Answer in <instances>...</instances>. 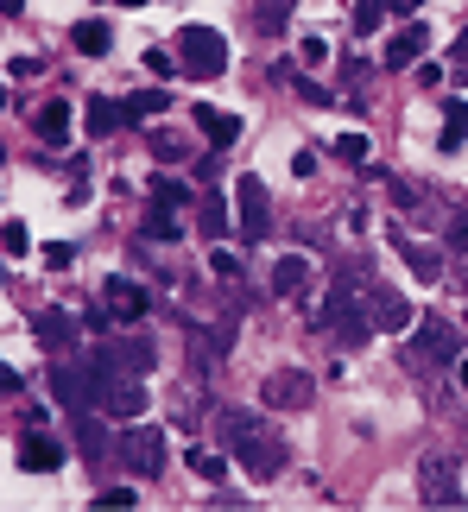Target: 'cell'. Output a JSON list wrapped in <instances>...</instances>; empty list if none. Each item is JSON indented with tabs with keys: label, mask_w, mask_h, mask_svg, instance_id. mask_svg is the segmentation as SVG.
I'll return each mask as SVG.
<instances>
[{
	"label": "cell",
	"mask_w": 468,
	"mask_h": 512,
	"mask_svg": "<svg viewBox=\"0 0 468 512\" xmlns=\"http://www.w3.org/2000/svg\"><path fill=\"white\" fill-rule=\"evenodd\" d=\"M222 443L234 449V462H241L253 481H272L285 468V443L260 411H222Z\"/></svg>",
	"instance_id": "obj_1"
},
{
	"label": "cell",
	"mask_w": 468,
	"mask_h": 512,
	"mask_svg": "<svg viewBox=\"0 0 468 512\" xmlns=\"http://www.w3.org/2000/svg\"><path fill=\"white\" fill-rule=\"evenodd\" d=\"M178 70L197 76V83H209V76L228 70V38L216 26H184L178 32Z\"/></svg>",
	"instance_id": "obj_2"
},
{
	"label": "cell",
	"mask_w": 468,
	"mask_h": 512,
	"mask_svg": "<svg viewBox=\"0 0 468 512\" xmlns=\"http://www.w3.org/2000/svg\"><path fill=\"white\" fill-rule=\"evenodd\" d=\"M418 336H412V361L418 367H450V361H462V336H456V323H443V317H424V323H412Z\"/></svg>",
	"instance_id": "obj_3"
},
{
	"label": "cell",
	"mask_w": 468,
	"mask_h": 512,
	"mask_svg": "<svg viewBox=\"0 0 468 512\" xmlns=\"http://www.w3.org/2000/svg\"><path fill=\"white\" fill-rule=\"evenodd\" d=\"M114 456H121L140 481H152V475H165V437L152 424H133L121 443H114Z\"/></svg>",
	"instance_id": "obj_4"
},
{
	"label": "cell",
	"mask_w": 468,
	"mask_h": 512,
	"mask_svg": "<svg viewBox=\"0 0 468 512\" xmlns=\"http://www.w3.org/2000/svg\"><path fill=\"white\" fill-rule=\"evenodd\" d=\"M234 203H241V241H266L272 234V203H266V184L253 171L234 184Z\"/></svg>",
	"instance_id": "obj_5"
},
{
	"label": "cell",
	"mask_w": 468,
	"mask_h": 512,
	"mask_svg": "<svg viewBox=\"0 0 468 512\" xmlns=\"http://www.w3.org/2000/svg\"><path fill=\"white\" fill-rule=\"evenodd\" d=\"M260 399H266V411H304L310 399H317V386H310V373L285 367V373H272V380L260 386Z\"/></svg>",
	"instance_id": "obj_6"
},
{
	"label": "cell",
	"mask_w": 468,
	"mask_h": 512,
	"mask_svg": "<svg viewBox=\"0 0 468 512\" xmlns=\"http://www.w3.org/2000/svg\"><path fill=\"white\" fill-rule=\"evenodd\" d=\"M102 304H108L121 323H140L146 310H152V291H146L140 279H127V272H114V279L102 285Z\"/></svg>",
	"instance_id": "obj_7"
},
{
	"label": "cell",
	"mask_w": 468,
	"mask_h": 512,
	"mask_svg": "<svg viewBox=\"0 0 468 512\" xmlns=\"http://www.w3.org/2000/svg\"><path fill=\"white\" fill-rule=\"evenodd\" d=\"M418 487H424V500H437V506H456L462 500V481H456V462L450 456H424L418 462Z\"/></svg>",
	"instance_id": "obj_8"
},
{
	"label": "cell",
	"mask_w": 468,
	"mask_h": 512,
	"mask_svg": "<svg viewBox=\"0 0 468 512\" xmlns=\"http://www.w3.org/2000/svg\"><path fill=\"white\" fill-rule=\"evenodd\" d=\"M51 392H57V405H70V411H95V380H89V367L57 361V367H51Z\"/></svg>",
	"instance_id": "obj_9"
},
{
	"label": "cell",
	"mask_w": 468,
	"mask_h": 512,
	"mask_svg": "<svg viewBox=\"0 0 468 512\" xmlns=\"http://www.w3.org/2000/svg\"><path fill=\"white\" fill-rule=\"evenodd\" d=\"M367 310H374V329H386V336H399V329H412V323H418V310L405 304L399 291H386V285L367 291Z\"/></svg>",
	"instance_id": "obj_10"
},
{
	"label": "cell",
	"mask_w": 468,
	"mask_h": 512,
	"mask_svg": "<svg viewBox=\"0 0 468 512\" xmlns=\"http://www.w3.org/2000/svg\"><path fill=\"white\" fill-rule=\"evenodd\" d=\"M19 468H26V475H57V468H64V443H51L45 430H26V443H19Z\"/></svg>",
	"instance_id": "obj_11"
},
{
	"label": "cell",
	"mask_w": 468,
	"mask_h": 512,
	"mask_svg": "<svg viewBox=\"0 0 468 512\" xmlns=\"http://www.w3.org/2000/svg\"><path fill=\"white\" fill-rule=\"evenodd\" d=\"M32 336L45 348H70L83 336V317H70V310H32Z\"/></svg>",
	"instance_id": "obj_12"
},
{
	"label": "cell",
	"mask_w": 468,
	"mask_h": 512,
	"mask_svg": "<svg viewBox=\"0 0 468 512\" xmlns=\"http://www.w3.org/2000/svg\"><path fill=\"white\" fill-rule=\"evenodd\" d=\"M102 348L114 354V367H121V373H140V380L159 367V348H152L146 336H121V342H102Z\"/></svg>",
	"instance_id": "obj_13"
},
{
	"label": "cell",
	"mask_w": 468,
	"mask_h": 512,
	"mask_svg": "<svg viewBox=\"0 0 468 512\" xmlns=\"http://www.w3.org/2000/svg\"><path fill=\"white\" fill-rule=\"evenodd\" d=\"M424 45H431V32H424L418 19H412L405 32H393V38H386V70H412L418 57H424Z\"/></svg>",
	"instance_id": "obj_14"
},
{
	"label": "cell",
	"mask_w": 468,
	"mask_h": 512,
	"mask_svg": "<svg viewBox=\"0 0 468 512\" xmlns=\"http://www.w3.org/2000/svg\"><path fill=\"white\" fill-rule=\"evenodd\" d=\"M190 114H197V127H203V140H209V146H216V152H228L234 140H241V121H234V114H222V108H209V102H203V108H190Z\"/></svg>",
	"instance_id": "obj_15"
},
{
	"label": "cell",
	"mask_w": 468,
	"mask_h": 512,
	"mask_svg": "<svg viewBox=\"0 0 468 512\" xmlns=\"http://www.w3.org/2000/svg\"><path fill=\"white\" fill-rule=\"evenodd\" d=\"M304 285H310V260L304 253H285V260L272 266V291H279V298H304Z\"/></svg>",
	"instance_id": "obj_16"
},
{
	"label": "cell",
	"mask_w": 468,
	"mask_h": 512,
	"mask_svg": "<svg viewBox=\"0 0 468 512\" xmlns=\"http://www.w3.org/2000/svg\"><path fill=\"white\" fill-rule=\"evenodd\" d=\"M32 127H38V140H45V146H64L70 140V102H45V108L32 114Z\"/></svg>",
	"instance_id": "obj_17"
},
{
	"label": "cell",
	"mask_w": 468,
	"mask_h": 512,
	"mask_svg": "<svg viewBox=\"0 0 468 512\" xmlns=\"http://www.w3.org/2000/svg\"><path fill=\"white\" fill-rule=\"evenodd\" d=\"M76 449H83L89 462L114 456V449H108V430H102V418H95V411H76Z\"/></svg>",
	"instance_id": "obj_18"
},
{
	"label": "cell",
	"mask_w": 468,
	"mask_h": 512,
	"mask_svg": "<svg viewBox=\"0 0 468 512\" xmlns=\"http://www.w3.org/2000/svg\"><path fill=\"white\" fill-rule=\"evenodd\" d=\"M443 152H462L468 146V102H456V95H450V102H443V140H437Z\"/></svg>",
	"instance_id": "obj_19"
},
{
	"label": "cell",
	"mask_w": 468,
	"mask_h": 512,
	"mask_svg": "<svg viewBox=\"0 0 468 512\" xmlns=\"http://www.w3.org/2000/svg\"><path fill=\"white\" fill-rule=\"evenodd\" d=\"M399 253H405V266H412L424 285H437V279H443V260H437V253L424 247V241H405V234H399Z\"/></svg>",
	"instance_id": "obj_20"
},
{
	"label": "cell",
	"mask_w": 468,
	"mask_h": 512,
	"mask_svg": "<svg viewBox=\"0 0 468 512\" xmlns=\"http://www.w3.org/2000/svg\"><path fill=\"white\" fill-rule=\"evenodd\" d=\"M70 38H76V51H83V57H108V45H114L108 19H83V26H76Z\"/></svg>",
	"instance_id": "obj_21"
},
{
	"label": "cell",
	"mask_w": 468,
	"mask_h": 512,
	"mask_svg": "<svg viewBox=\"0 0 468 512\" xmlns=\"http://www.w3.org/2000/svg\"><path fill=\"white\" fill-rule=\"evenodd\" d=\"M121 121H127V108H121V102H108V95H95V102H89V133H95V140H108V133L121 127Z\"/></svg>",
	"instance_id": "obj_22"
},
{
	"label": "cell",
	"mask_w": 468,
	"mask_h": 512,
	"mask_svg": "<svg viewBox=\"0 0 468 512\" xmlns=\"http://www.w3.org/2000/svg\"><path fill=\"white\" fill-rule=\"evenodd\" d=\"M197 228L209 234V241L228 234V203H222V196H197Z\"/></svg>",
	"instance_id": "obj_23"
},
{
	"label": "cell",
	"mask_w": 468,
	"mask_h": 512,
	"mask_svg": "<svg viewBox=\"0 0 468 512\" xmlns=\"http://www.w3.org/2000/svg\"><path fill=\"white\" fill-rule=\"evenodd\" d=\"M152 203H165V209H190V203H197V190H190L184 177H152Z\"/></svg>",
	"instance_id": "obj_24"
},
{
	"label": "cell",
	"mask_w": 468,
	"mask_h": 512,
	"mask_svg": "<svg viewBox=\"0 0 468 512\" xmlns=\"http://www.w3.org/2000/svg\"><path fill=\"white\" fill-rule=\"evenodd\" d=\"M121 108H127V121H152V114L171 108V95H165V89H140V95H127Z\"/></svg>",
	"instance_id": "obj_25"
},
{
	"label": "cell",
	"mask_w": 468,
	"mask_h": 512,
	"mask_svg": "<svg viewBox=\"0 0 468 512\" xmlns=\"http://www.w3.org/2000/svg\"><path fill=\"white\" fill-rule=\"evenodd\" d=\"M146 234H152V241H178V234H184V222H178V215H171V209L159 203V209L146 215Z\"/></svg>",
	"instance_id": "obj_26"
},
{
	"label": "cell",
	"mask_w": 468,
	"mask_h": 512,
	"mask_svg": "<svg viewBox=\"0 0 468 512\" xmlns=\"http://www.w3.org/2000/svg\"><path fill=\"white\" fill-rule=\"evenodd\" d=\"M184 462H190V468H197V475H203V481H222V475H228V462L216 456V449H190V456H184Z\"/></svg>",
	"instance_id": "obj_27"
},
{
	"label": "cell",
	"mask_w": 468,
	"mask_h": 512,
	"mask_svg": "<svg viewBox=\"0 0 468 512\" xmlns=\"http://www.w3.org/2000/svg\"><path fill=\"white\" fill-rule=\"evenodd\" d=\"M0 253H32V234H26V222H0Z\"/></svg>",
	"instance_id": "obj_28"
},
{
	"label": "cell",
	"mask_w": 468,
	"mask_h": 512,
	"mask_svg": "<svg viewBox=\"0 0 468 512\" xmlns=\"http://www.w3.org/2000/svg\"><path fill=\"white\" fill-rule=\"evenodd\" d=\"M380 19H386V0H355V32H380Z\"/></svg>",
	"instance_id": "obj_29"
},
{
	"label": "cell",
	"mask_w": 468,
	"mask_h": 512,
	"mask_svg": "<svg viewBox=\"0 0 468 512\" xmlns=\"http://www.w3.org/2000/svg\"><path fill=\"white\" fill-rule=\"evenodd\" d=\"M209 272H216V279H241V260H234L228 247H216V253H209Z\"/></svg>",
	"instance_id": "obj_30"
},
{
	"label": "cell",
	"mask_w": 468,
	"mask_h": 512,
	"mask_svg": "<svg viewBox=\"0 0 468 512\" xmlns=\"http://www.w3.org/2000/svg\"><path fill=\"white\" fill-rule=\"evenodd\" d=\"M336 159L361 165V159H367V140H361V133H342V140H336Z\"/></svg>",
	"instance_id": "obj_31"
},
{
	"label": "cell",
	"mask_w": 468,
	"mask_h": 512,
	"mask_svg": "<svg viewBox=\"0 0 468 512\" xmlns=\"http://www.w3.org/2000/svg\"><path fill=\"white\" fill-rule=\"evenodd\" d=\"M70 260H76V247H70V241H45V266H51V272H64Z\"/></svg>",
	"instance_id": "obj_32"
},
{
	"label": "cell",
	"mask_w": 468,
	"mask_h": 512,
	"mask_svg": "<svg viewBox=\"0 0 468 512\" xmlns=\"http://www.w3.org/2000/svg\"><path fill=\"white\" fill-rule=\"evenodd\" d=\"M152 152H159V159H184V140L178 133H152Z\"/></svg>",
	"instance_id": "obj_33"
},
{
	"label": "cell",
	"mask_w": 468,
	"mask_h": 512,
	"mask_svg": "<svg viewBox=\"0 0 468 512\" xmlns=\"http://www.w3.org/2000/svg\"><path fill=\"white\" fill-rule=\"evenodd\" d=\"M146 70L152 76H171V70H178V51H146Z\"/></svg>",
	"instance_id": "obj_34"
},
{
	"label": "cell",
	"mask_w": 468,
	"mask_h": 512,
	"mask_svg": "<svg viewBox=\"0 0 468 512\" xmlns=\"http://www.w3.org/2000/svg\"><path fill=\"white\" fill-rule=\"evenodd\" d=\"M95 506H133V487H102V494H95Z\"/></svg>",
	"instance_id": "obj_35"
},
{
	"label": "cell",
	"mask_w": 468,
	"mask_h": 512,
	"mask_svg": "<svg viewBox=\"0 0 468 512\" xmlns=\"http://www.w3.org/2000/svg\"><path fill=\"white\" fill-rule=\"evenodd\" d=\"M83 323H89V329H108V323H114V310H108V304H89V310H83Z\"/></svg>",
	"instance_id": "obj_36"
},
{
	"label": "cell",
	"mask_w": 468,
	"mask_h": 512,
	"mask_svg": "<svg viewBox=\"0 0 468 512\" xmlns=\"http://www.w3.org/2000/svg\"><path fill=\"white\" fill-rule=\"evenodd\" d=\"M450 241H456V247H468V209H456V215H450Z\"/></svg>",
	"instance_id": "obj_37"
},
{
	"label": "cell",
	"mask_w": 468,
	"mask_h": 512,
	"mask_svg": "<svg viewBox=\"0 0 468 512\" xmlns=\"http://www.w3.org/2000/svg\"><path fill=\"white\" fill-rule=\"evenodd\" d=\"M298 51H304V64H323V57H329V45H323V38H304Z\"/></svg>",
	"instance_id": "obj_38"
},
{
	"label": "cell",
	"mask_w": 468,
	"mask_h": 512,
	"mask_svg": "<svg viewBox=\"0 0 468 512\" xmlns=\"http://www.w3.org/2000/svg\"><path fill=\"white\" fill-rule=\"evenodd\" d=\"M7 70H13V76H38V70H45V64H38V57L26 51V57H13V64H7Z\"/></svg>",
	"instance_id": "obj_39"
},
{
	"label": "cell",
	"mask_w": 468,
	"mask_h": 512,
	"mask_svg": "<svg viewBox=\"0 0 468 512\" xmlns=\"http://www.w3.org/2000/svg\"><path fill=\"white\" fill-rule=\"evenodd\" d=\"M13 392H19V373H13L7 361H0V399H13Z\"/></svg>",
	"instance_id": "obj_40"
},
{
	"label": "cell",
	"mask_w": 468,
	"mask_h": 512,
	"mask_svg": "<svg viewBox=\"0 0 468 512\" xmlns=\"http://www.w3.org/2000/svg\"><path fill=\"white\" fill-rule=\"evenodd\" d=\"M386 13H405V19H412V13H418V0H386Z\"/></svg>",
	"instance_id": "obj_41"
},
{
	"label": "cell",
	"mask_w": 468,
	"mask_h": 512,
	"mask_svg": "<svg viewBox=\"0 0 468 512\" xmlns=\"http://www.w3.org/2000/svg\"><path fill=\"white\" fill-rule=\"evenodd\" d=\"M0 13H7V19H19V13H26V0H0Z\"/></svg>",
	"instance_id": "obj_42"
},
{
	"label": "cell",
	"mask_w": 468,
	"mask_h": 512,
	"mask_svg": "<svg viewBox=\"0 0 468 512\" xmlns=\"http://www.w3.org/2000/svg\"><path fill=\"white\" fill-rule=\"evenodd\" d=\"M456 373H462V386H468V354H462V361H456Z\"/></svg>",
	"instance_id": "obj_43"
},
{
	"label": "cell",
	"mask_w": 468,
	"mask_h": 512,
	"mask_svg": "<svg viewBox=\"0 0 468 512\" xmlns=\"http://www.w3.org/2000/svg\"><path fill=\"white\" fill-rule=\"evenodd\" d=\"M462 70H468V32H462Z\"/></svg>",
	"instance_id": "obj_44"
},
{
	"label": "cell",
	"mask_w": 468,
	"mask_h": 512,
	"mask_svg": "<svg viewBox=\"0 0 468 512\" xmlns=\"http://www.w3.org/2000/svg\"><path fill=\"white\" fill-rule=\"evenodd\" d=\"M114 7H146V0H114Z\"/></svg>",
	"instance_id": "obj_45"
},
{
	"label": "cell",
	"mask_w": 468,
	"mask_h": 512,
	"mask_svg": "<svg viewBox=\"0 0 468 512\" xmlns=\"http://www.w3.org/2000/svg\"><path fill=\"white\" fill-rule=\"evenodd\" d=\"M266 7H291V0H266Z\"/></svg>",
	"instance_id": "obj_46"
},
{
	"label": "cell",
	"mask_w": 468,
	"mask_h": 512,
	"mask_svg": "<svg viewBox=\"0 0 468 512\" xmlns=\"http://www.w3.org/2000/svg\"><path fill=\"white\" fill-rule=\"evenodd\" d=\"M0 159H7V146H0Z\"/></svg>",
	"instance_id": "obj_47"
},
{
	"label": "cell",
	"mask_w": 468,
	"mask_h": 512,
	"mask_svg": "<svg viewBox=\"0 0 468 512\" xmlns=\"http://www.w3.org/2000/svg\"><path fill=\"white\" fill-rule=\"evenodd\" d=\"M0 279H7V272H0Z\"/></svg>",
	"instance_id": "obj_48"
},
{
	"label": "cell",
	"mask_w": 468,
	"mask_h": 512,
	"mask_svg": "<svg viewBox=\"0 0 468 512\" xmlns=\"http://www.w3.org/2000/svg\"><path fill=\"white\" fill-rule=\"evenodd\" d=\"M0 102H7V95H0Z\"/></svg>",
	"instance_id": "obj_49"
}]
</instances>
